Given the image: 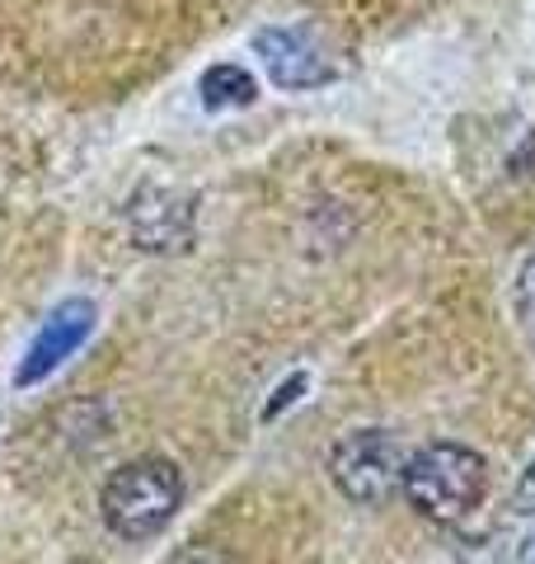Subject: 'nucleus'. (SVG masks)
Returning a JSON list of instances; mask_svg holds the SVG:
<instances>
[{
	"label": "nucleus",
	"instance_id": "7ed1b4c3",
	"mask_svg": "<svg viewBox=\"0 0 535 564\" xmlns=\"http://www.w3.org/2000/svg\"><path fill=\"white\" fill-rule=\"evenodd\" d=\"M404 466H408V447L390 429H352L329 452V475L338 494L367 508L395 499L404 489Z\"/></svg>",
	"mask_w": 535,
	"mask_h": 564
},
{
	"label": "nucleus",
	"instance_id": "f257e3e1",
	"mask_svg": "<svg viewBox=\"0 0 535 564\" xmlns=\"http://www.w3.org/2000/svg\"><path fill=\"white\" fill-rule=\"evenodd\" d=\"M484 485H489V466L474 447H466V443H423V447L408 452L400 494L427 522L456 527L484 503Z\"/></svg>",
	"mask_w": 535,
	"mask_h": 564
},
{
	"label": "nucleus",
	"instance_id": "423d86ee",
	"mask_svg": "<svg viewBox=\"0 0 535 564\" xmlns=\"http://www.w3.org/2000/svg\"><path fill=\"white\" fill-rule=\"evenodd\" d=\"M132 236L141 250H184L193 240V207L174 193L146 188L132 203Z\"/></svg>",
	"mask_w": 535,
	"mask_h": 564
},
{
	"label": "nucleus",
	"instance_id": "f8f14e48",
	"mask_svg": "<svg viewBox=\"0 0 535 564\" xmlns=\"http://www.w3.org/2000/svg\"><path fill=\"white\" fill-rule=\"evenodd\" d=\"M522 564H535V536L522 545Z\"/></svg>",
	"mask_w": 535,
	"mask_h": 564
},
{
	"label": "nucleus",
	"instance_id": "f03ea898",
	"mask_svg": "<svg viewBox=\"0 0 535 564\" xmlns=\"http://www.w3.org/2000/svg\"><path fill=\"white\" fill-rule=\"evenodd\" d=\"M178 503H184V475L165 456H137V462L113 470L99 494L103 527L122 541L160 536L178 513Z\"/></svg>",
	"mask_w": 535,
	"mask_h": 564
},
{
	"label": "nucleus",
	"instance_id": "39448f33",
	"mask_svg": "<svg viewBox=\"0 0 535 564\" xmlns=\"http://www.w3.org/2000/svg\"><path fill=\"white\" fill-rule=\"evenodd\" d=\"M89 329H95V306L89 302H66L47 315V325L39 329V339L29 344V358L20 362V386H33V381H43L52 377L57 367L76 352L85 339H89Z\"/></svg>",
	"mask_w": 535,
	"mask_h": 564
},
{
	"label": "nucleus",
	"instance_id": "1a4fd4ad",
	"mask_svg": "<svg viewBox=\"0 0 535 564\" xmlns=\"http://www.w3.org/2000/svg\"><path fill=\"white\" fill-rule=\"evenodd\" d=\"M516 311H522V321L535 329V259L522 269V278H516Z\"/></svg>",
	"mask_w": 535,
	"mask_h": 564
},
{
	"label": "nucleus",
	"instance_id": "9d476101",
	"mask_svg": "<svg viewBox=\"0 0 535 564\" xmlns=\"http://www.w3.org/2000/svg\"><path fill=\"white\" fill-rule=\"evenodd\" d=\"M512 508L522 518H535V462L526 466V475L516 480V489H512Z\"/></svg>",
	"mask_w": 535,
	"mask_h": 564
},
{
	"label": "nucleus",
	"instance_id": "9b49d317",
	"mask_svg": "<svg viewBox=\"0 0 535 564\" xmlns=\"http://www.w3.org/2000/svg\"><path fill=\"white\" fill-rule=\"evenodd\" d=\"M301 391H306V377H301V372H296V377H292V381H287V386H282V391H277V400H273V404H268V410H263V419H273V414H282V410H287V404H292V400H296Z\"/></svg>",
	"mask_w": 535,
	"mask_h": 564
},
{
	"label": "nucleus",
	"instance_id": "20e7f679",
	"mask_svg": "<svg viewBox=\"0 0 535 564\" xmlns=\"http://www.w3.org/2000/svg\"><path fill=\"white\" fill-rule=\"evenodd\" d=\"M254 52L263 57L268 76H273V85H282V90H319V85L334 80L329 52L315 43L310 29H259Z\"/></svg>",
	"mask_w": 535,
	"mask_h": 564
},
{
	"label": "nucleus",
	"instance_id": "6e6552de",
	"mask_svg": "<svg viewBox=\"0 0 535 564\" xmlns=\"http://www.w3.org/2000/svg\"><path fill=\"white\" fill-rule=\"evenodd\" d=\"M170 564H236V555H226L221 545H207V541H193L184 551H174Z\"/></svg>",
	"mask_w": 535,
	"mask_h": 564
},
{
	"label": "nucleus",
	"instance_id": "0eeeda50",
	"mask_svg": "<svg viewBox=\"0 0 535 564\" xmlns=\"http://www.w3.org/2000/svg\"><path fill=\"white\" fill-rule=\"evenodd\" d=\"M198 90H203V104H207V109H244V104H254V99H259L254 76H249L244 66H236V62L207 66Z\"/></svg>",
	"mask_w": 535,
	"mask_h": 564
}]
</instances>
